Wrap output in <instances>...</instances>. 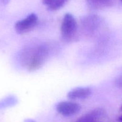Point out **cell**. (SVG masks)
Instances as JSON below:
<instances>
[{
	"label": "cell",
	"instance_id": "30bf717a",
	"mask_svg": "<svg viewBox=\"0 0 122 122\" xmlns=\"http://www.w3.org/2000/svg\"><path fill=\"white\" fill-rule=\"evenodd\" d=\"M55 1H56V0H42V3L44 5L49 7L51 5L53 4Z\"/></svg>",
	"mask_w": 122,
	"mask_h": 122
},
{
	"label": "cell",
	"instance_id": "3957f363",
	"mask_svg": "<svg viewBox=\"0 0 122 122\" xmlns=\"http://www.w3.org/2000/svg\"><path fill=\"white\" fill-rule=\"evenodd\" d=\"M38 17L35 13H31L24 19L17 21L14 26L15 31L19 34H23L32 30L38 23Z\"/></svg>",
	"mask_w": 122,
	"mask_h": 122
},
{
	"label": "cell",
	"instance_id": "7a4b0ae2",
	"mask_svg": "<svg viewBox=\"0 0 122 122\" xmlns=\"http://www.w3.org/2000/svg\"><path fill=\"white\" fill-rule=\"evenodd\" d=\"M77 29L76 20L70 13H66L60 27L61 34L66 40H70L75 36Z\"/></svg>",
	"mask_w": 122,
	"mask_h": 122
},
{
	"label": "cell",
	"instance_id": "277c9868",
	"mask_svg": "<svg viewBox=\"0 0 122 122\" xmlns=\"http://www.w3.org/2000/svg\"><path fill=\"white\" fill-rule=\"evenodd\" d=\"M56 110L63 116L70 117L78 113L81 110V106L73 101H61L57 104Z\"/></svg>",
	"mask_w": 122,
	"mask_h": 122
},
{
	"label": "cell",
	"instance_id": "52a82bcc",
	"mask_svg": "<svg viewBox=\"0 0 122 122\" xmlns=\"http://www.w3.org/2000/svg\"><path fill=\"white\" fill-rule=\"evenodd\" d=\"M115 0H87V4L90 9L94 10L108 8L114 5Z\"/></svg>",
	"mask_w": 122,
	"mask_h": 122
},
{
	"label": "cell",
	"instance_id": "4fadbf2b",
	"mask_svg": "<svg viewBox=\"0 0 122 122\" xmlns=\"http://www.w3.org/2000/svg\"><path fill=\"white\" fill-rule=\"evenodd\" d=\"M120 112H122V106L120 107Z\"/></svg>",
	"mask_w": 122,
	"mask_h": 122
},
{
	"label": "cell",
	"instance_id": "9c48e42d",
	"mask_svg": "<svg viewBox=\"0 0 122 122\" xmlns=\"http://www.w3.org/2000/svg\"><path fill=\"white\" fill-rule=\"evenodd\" d=\"M115 85L119 89H122V74L116 79Z\"/></svg>",
	"mask_w": 122,
	"mask_h": 122
},
{
	"label": "cell",
	"instance_id": "6da1fadb",
	"mask_svg": "<svg viewBox=\"0 0 122 122\" xmlns=\"http://www.w3.org/2000/svg\"><path fill=\"white\" fill-rule=\"evenodd\" d=\"M47 50L45 46H39L32 52L26 61L27 70L35 71L39 69L45 62L47 56Z\"/></svg>",
	"mask_w": 122,
	"mask_h": 122
},
{
	"label": "cell",
	"instance_id": "5bb4252c",
	"mask_svg": "<svg viewBox=\"0 0 122 122\" xmlns=\"http://www.w3.org/2000/svg\"><path fill=\"white\" fill-rule=\"evenodd\" d=\"M120 1H122V0H120Z\"/></svg>",
	"mask_w": 122,
	"mask_h": 122
},
{
	"label": "cell",
	"instance_id": "8fae6325",
	"mask_svg": "<svg viewBox=\"0 0 122 122\" xmlns=\"http://www.w3.org/2000/svg\"><path fill=\"white\" fill-rule=\"evenodd\" d=\"M118 120H119V122H122V115H121L119 117V118H118Z\"/></svg>",
	"mask_w": 122,
	"mask_h": 122
},
{
	"label": "cell",
	"instance_id": "7c38bea8",
	"mask_svg": "<svg viewBox=\"0 0 122 122\" xmlns=\"http://www.w3.org/2000/svg\"><path fill=\"white\" fill-rule=\"evenodd\" d=\"M1 1H2L4 3H7V2H8V0H1Z\"/></svg>",
	"mask_w": 122,
	"mask_h": 122
},
{
	"label": "cell",
	"instance_id": "8992f818",
	"mask_svg": "<svg viewBox=\"0 0 122 122\" xmlns=\"http://www.w3.org/2000/svg\"><path fill=\"white\" fill-rule=\"evenodd\" d=\"M92 94V90L88 87H79L72 89L67 94V98L70 100H85L88 98Z\"/></svg>",
	"mask_w": 122,
	"mask_h": 122
},
{
	"label": "cell",
	"instance_id": "5b68a950",
	"mask_svg": "<svg viewBox=\"0 0 122 122\" xmlns=\"http://www.w3.org/2000/svg\"><path fill=\"white\" fill-rule=\"evenodd\" d=\"M104 108H97L80 117L75 122H97L106 115Z\"/></svg>",
	"mask_w": 122,
	"mask_h": 122
},
{
	"label": "cell",
	"instance_id": "ba28073f",
	"mask_svg": "<svg viewBox=\"0 0 122 122\" xmlns=\"http://www.w3.org/2000/svg\"><path fill=\"white\" fill-rule=\"evenodd\" d=\"M68 0H56L54 4L50 7H48V10L51 11H56L60 9L65 5Z\"/></svg>",
	"mask_w": 122,
	"mask_h": 122
}]
</instances>
